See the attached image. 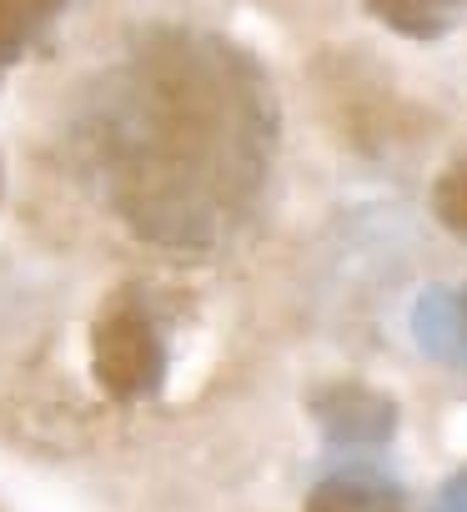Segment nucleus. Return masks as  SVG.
<instances>
[{
    "label": "nucleus",
    "mask_w": 467,
    "mask_h": 512,
    "mask_svg": "<svg viewBox=\"0 0 467 512\" xmlns=\"http://www.w3.org/2000/svg\"><path fill=\"white\" fill-rule=\"evenodd\" d=\"M432 512H467V467L462 472H452L447 482H442V492H437V507Z\"/></svg>",
    "instance_id": "9"
},
{
    "label": "nucleus",
    "mask_w": 467,
    "mask_h": 512,
    "mask_svg": "<svg viewBox=\"0 0 467 512\" xmlns=\"http://www.w3.org/2000/svg\"><path fill=\"white\" fill-rule=\"evenodd\" d=\"M307 512H417L407 487L377 467H342L327 472L307 492Z\"/></svg>",
    "instance_id": "5"
},
{
    "label": "nucleus",
    "mask_w": 467,
    "mask_h": 512,
    "mask_svg": "<svg viewBox=\"0 0 467 512\" xmlns=\"http://www.w3.org/2000/svg\"><path fill=\"white\" fill-rule=\"evenodd\" d=\"M282 141L267 66L216 31L151 26L66 121L76 181L146 246L211 256L262 211Z\"/></svg>",
    "instance_id": "1"
},
{
    "label": "nucleus",
    "mask_w": 467,
    "mask_h": 512,
    "mask_svg": "<svg viewBox=\"0 0 467 512\" xmlns=\"http://www.w3.org/2000/svg\"><path fill=\"white\" fill-rule=\"evenodd\" d=\"M312 422L322 427L327 447L377 452L397 437V402L362 382H337L312 397Z\"/></svg>",
    "instance_id": "3"
},
{
    "label": "nucleus",
    "mask_w": 467,
    "mask_h": 512,
    "mask_svg": "<svg viewBox=\"0 0 467 512\" xmlns=\"http://www.w3.org/2000/svg\"><path fill=\"white\" fill-rule=\"evenodd\" d=\"M362 6L407 41H437L467 11V0H362Z\"/></svg>",
    "instance_id": "7"
},
{
    "label": "nucleus",
    "mask_w": 467,
    "mask_h": 512,
    "mask_svg": "<svg viewBox=\"0 0 467 512\" xmlns=\"http://www.w3.org/2000/svg\"><path fill=\"white\" fill-rule=\"evenodd\" d=\"M91 372L106 397L141 402L166 377V337L141 292H116L91 327Z\"/></svg>",
    "instance_id": "2"
},
{
    "label": "nucleus",
    "mask_w": 467,
    "mask_h": 512,
    "mask_svg": "<svg viewBox=\"0 0 467 512\" xmlns=\"http://www.w3.org/2000/svg\"><path fill=\"white\" fill-rule=\"evenodd\" d=\"M412 342L427 362L467 377V282L462 287H427L412 302Z\"/></svg>",
    "instance_id": "4"
},
{
    "label": "nucleus",
    "mask_w": 467,
    "mask_h": 512,
    "mask_svg": "<svg viewBox=\"0 0 467 512\" xmlns=\"http://www.w3.org/2000/svg\"><path fill=\"white\" fill-rule=\"evenodd\" d=\"M432 216L442 231L467 241V156H457L437 181H432Z\"/></svg>",
    "instance_id": "8"
},
{
    "label": "nucleus",
    "mask_w": 467,
    "mask_h": 512,
    "mask_svg": "<svg viewBox=\"0 0 467 512\" xmlns=\"http://www.w3.org/2000/svg\"><path fill=\"white\" fill-rule=\"evenodd\" d=\"M71 11V0H0V81H6Z\"/></svg>",
    "instance_id": "6"
}]
</instances>
